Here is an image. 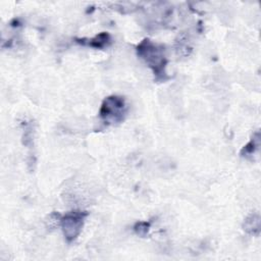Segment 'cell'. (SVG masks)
Here are the masks:
<instances>
[{
    "instance_id": "obj_1",
    "label": "cell",
    "mask_w": 261,
    "mask_h": 261,
    "mask_svg": "<svg viewBox=\"0 0 261 261\" xmlns=\"http://www.w3.org/2000/svg\"><path fill=\"white\" fill-rule=\"evenodd\" d=\"M137 55L151 68L156 81L165 82L169 79L166 72L167 58L163 45L156 44L148 38L142 40L136 47Z\"/></svg>"
},
{
    "instance_id": "obj_2",
    "label": "cell",
    "mask_w": 261,
    "mask_h": 261,
    "mask_svg": "<svg viewBox=\"0 0 261 261\" xmlns=\"http://www.w3.org/2000/svg\"><path fill=\"white\" fill-rule=\"evenodd\" d=\"M127 113L125 99L122 96H107L101 103L99 109V117L106 124H117L124 120Z\"/></svg>"
},
{
    "instance_id": "obj_3",
    "label": "cell",
    "mask_w": 261,
    "mask_h": 261,
    "mask_svg": "<svg viewBox=\"0 0 261 261\" xmlns=\"http://www.w3.org/2000/svg\"><path fill=\"white\" fill-rule=\"evenodd\" d=\"M87 216L88 212L82 210H71L60 216L59 225L67 243H72L80 236Z\"/></svg>"
},
{
    "instance_id": "obj_4",
    "label": "cell",
    "mask_w": 261,
    "mask_h": 261,
    "mask_svg": "<svg viewBox=\"0 0 261 261\" xmlns=\"http://www.w3.org/2000/svg\"><path fill=\"white\" fill-rule=\"evenodd\" d=\"M74 41L83 46L91 47L94 49H104L107 48L111 45L112 43V38L109 33L107 32H102L98 35H96L93 38L87 39V38H75Z\"/></svg>"
},
{
    "instance_id": "obj_5",
    "label": "cell",
    "mask_w": 261,
    "mask_h": 261,
    "mask_svg": "<svg viewBox=\"0 0 261 261\" xmlns=\"http://www.w3.org/2000/svg\"><path fill=\"white\" fill-rule=\"evenodd\" d=\"M244 231L250 236L258 237L260 234L261 228V217L258 212L250 213L245 219L242 224Z\"/></svg>"
},
{
    "instance_id": "obj_6",
    "label": "cell",
    "mask_w": 261,
    "mask_h": 261,
    "mask_svg": "<svg viewBox=\"0 0 261 261\" xmlns=\"http://www.w3.org/2000/svg\"><path fill=\"white\" fill-rule=\"evenodd\" d=\"M260 148V133L259 130H256L251 140L242 148L240 155L243 158L246 159H251L253 157V155L256 154V152H258Z\"/></svg>"
},
{
    "instance_id": "obj_7",
    "label": "cell",
    "mask_w": 261,
    "mask_h": 261,
    "mask_svg": "<svg viewBox=\"0 0 261 261\" xmlns=\"http://www.w3.org/2000/svg\"><path fill=\"white\" fill-rule=\"evenodd\" d=\"M151 227V222L150 221H137L134 226L133 229L135 231V233L141 238H145L147 237L149 230Z\"/></svg>"
}]
</instances>
